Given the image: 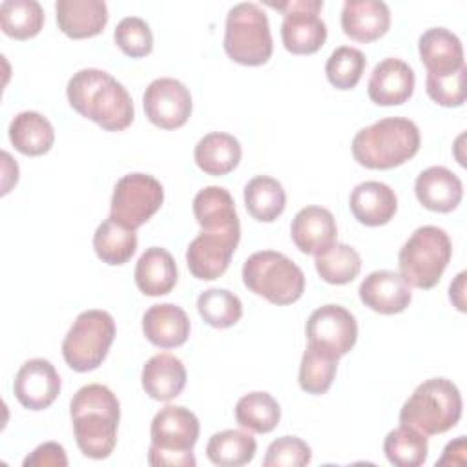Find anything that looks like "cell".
<instances>
[{"label":"cell","mask_w":467,"mask_h":467,"mask_svg":"<svg viewBox=\"0 0 467 467\" xmlns=\"http://www.w3.org/2000/svg\"><path fill=\"white\" fill-rule=\"evenodd\" d=\"M75 441L80 452L93 460L108 458L117 445L120 403L100 383L80 387L69 403Z\"/></svg>","instance_id":"obj_2"},{"label":"cell","mask_w":467,"mask_h":467,"mask_svg":"<svg viewBox=\"0 0 467 467\" xmlns=\"http://www.w3.org/2000/svg\"><path fill=\"white\" fill-rule=\"evenodd\" d=\"M142 106L151 124L162 130H177L192 115V95L181 80L161 77L151 80L144 89Z\"/></svg>","instance_id":"obj_12"},{"label":"cell","mask_w":467,"mask_h":467,"mask_svg":"<svg viewBox=\"0 0 467 467\" xmlns=\"http://www.w3.org/2000/svg\"><path fill=\"white\" fill-rule=\"evenodd\" d=\"M414 192L423 208L438 213H449L462 202L463 184L449 168L431 166L416 177Z\"/></svg>","instance_id":"obj_20"},{"label":"cell","mask_w":467,"mask_h":467,"mask_svg":"<svg viewBox=\"0 0 467 467\" xmlns=\"http://www.w3.org/2000/svg\"><path fill=\"white\" fill-rule=\"evenodd\" d=\"M337 361V356L308 343L299 365V387L308 394H325L334 381Z\"/></svg>","instance_id":"obj_36"},{"label":"cell","mask_w":467,"mask_h":467,"mask_svg":"<svg viewBox=\"0 0 467 467\" xmlns=\"http://www.w3.org/2000/svg\"><path fill=\"white\" fill-rule=\"evenodd\" d=\"M243 197L248 213L261 223L275 221L286 206L283 184L270 175H257L250 179L244 186Z\"/></svg>","instance_id":"obj_30"},{"label":"cell","mask_w":467,"mask_h":467,"mask_svg":"<svg viewBox=\"0 0 467 467\" xmlns=\"http://www.w3.org/2000/svg\"><path fill=\"white\" fill-rule=\"evenodd\" d=\"M383 452L396 467H420L427 460L429 441L423 432L401 423L385 436Z\"/></svg>","instance_id":"obj_34"},{"label":"cell","mask_w":467,"mask_h":467,"mask_svg":"<svg viewBox=\"0 0 467 467\" xmlns=\"http://www.w3.org/2000/svg\"><path fill=\"white\" fill-rule=\"evenodd\" d=\"M241 235L223 232H201L186 250V265L193 277L213 281L221 277L232 261Z\"/></svg>","instance_id":"obj_14"},{"label":"cell","mask_w":467,"mask_h":467,"mask_svg":"<svg viewBox=\"0 0 467 467\" xmlns=\"http://www.w3.org/2000/svg\"><path fill=\"white\" fill-rule=\"evenodd\" d=\"M237 423L255 434L272 432L281 420V407L268 392H248L235 403Z\"/></svg>","instance_id":"obj_33"},{"label":"cell","mask_w":467,"mask_h":467,"mask_svg":"<svg viewBox=\"0 0 467 467\" xmlns=\"http://www.w3.org/2000/svg\"><path fill=\"white\" fill-rule=\"evenodd\" d=\"M164 201L162 184L148 173H128L113 188L109 217L130 230H137L161 208Z\"/></svg>","instance_id":"obj_10"},{"label":"cell","mask_w":467,"mask_h":467,"mask_svg":"<svg viewBox=\"0 0 467 467\" xmlns=\"http://www.w3.org/2000/svg\"><path fill=\"white\" fill-rule=\"evenodd\" d=\"M348 206L352 215L365 226L387 224L396 210L398 197L394 190L379 181H365L354 186Z\"/></svg>","instance_id":"obj_25"},{"label":"cell","mask_w":467,"mask_h":467,"mask_svg":"<svg viewBox=\"0 0 467 467\" xmlns=\"http://www.w3.org/2000/svg\"><path fill=\"white\" fill-rule=\"evenodd\" d=\"M452 255V244L443 228L425 224L412 232L398 254L400 275L416 288H434Z\"/></svg>","instance_id":"obj_6"},{"label":"cell","mask_w":467,"mask_h":467,"mask_svg":"<svg viewBox=\"0 0 467 467\" xmlns=\"http://www.w3.org/2000/svg\"><path fill=\"white\" fill-rule=\"evenodd\" d=\"M266 5L283 13L281 40L286 51L312 55L323 47L327 40V24L319 16L323 0H285Z\"/></svg>","instance_id":"obj_11"},{"label":"cell","mask_w":467,"mask_h":467,"mask_svg":"<svg viewBox=\"0 0 467 467\" xmlns=\"http://www.w3.org/2000/svg\"><path fill=\"white\" fill-rule=\"evenodd\" d=\"M312 460V449L297 436H281L274 440L265 454V467H303Z\"/></svg>","instance_id":"obj_41"},{"label":"cell","mask_w":467,"mask_h":467,"mask_svg":"<svg viewBox=\"0 0 467 467\" xmlns=\"http://www.w3.org/2000/svg\"><path fill=\"white\" fill-rule=\"evenodd\" d=\"M314 265L325 283L347 285L358 277L361 270V257L350 244L336 243L330 250L316 255Z\"/></svg>","instance_id":"obj_37"},{"label":"cell","mask_w":467,"mask_h":467,"mask_svg":"<svg viewBox=\"0 0 467 467\" xmlns=\"http://www.w3.org/2000/svg\"><path fill=\"white\" fill-rule=\"evenodd\" d=\"M66 95L78 115L106 131H122L133 122L135 111L128 89L104 69L86 67L73 73Z\"/></svg>","instance_id":"obj_1"},{"label":"cell","mask_w":467,"mask_h":467,"mask_svg":"<svg viewBox=\"0 0 467 467\" xmlns=\"http://www.w3.org/2000/svg\"><path fill=\"white\" fill-rule=\"evenodd\" d=\"M290 235L303 254L319 255L336 244V219L332 212L323 206H305L294 215Z\"/></svg>","instance_id":"obj_18"},{"label":"cell","mask_w":467,"mask_h":467,"mask_svg":"<svg viewBox=\"0 0 467 467\" xmlns=\"http://www.w3.org/2000/svg\"><path fill=\"white\" fill-rule=\"evenodd\" d=\"M60 376L55 365L49 359L33 358L18 368L13 392L22 407L29 410H44L60 394Z\"/></svg>","instance_id":"obj_15"},{"label":"cell","mask_w":467,"mask_h":467,"mask_svg":"<svg viewBox=\"0 0 467 467\" xmlns=\"http://www.w3.org/2000/svg\"><path fill=\"white\" fill-rule=\"evenodd\" d=\"M66 449L57 441H46L38 445L29 456L24 458V467H66Z\"/></svg>","instance_id":"obj_43"},{"label":"cell","mask_w":467,"mask_h":467,"mask_svg":"<svg viewBox=\"0 0 467 467\" xmlns=\"http://www.w3.org/2000/svg\"><path fill=\"white\" fill-rule=\"evenodd\" d=\"M418 51L427 75L445 77L465 66L462 40L447 27H431L420 35Z\"/></svg>","instance_id":"obj_19"},{"label":"cell","mask_w":467,"mask_h":467,"mask_svg":"<svg viewBox=\"0 0 467 467\" xmlns=\"http://www.w3.org/2000/svg\"><path fill=\"white\" fill-rule=\"evenodd\" d=\"M223 46L226 55L237 64H266L274 51L266 13L254 2L235 4L226 15Z\"/></svg>","instance_id":"obj_8"},{"label":"cell","mask_w":467,"mask_h":467,"mask_svg":"<svg viewBox=\"0 0 467 467\" xmlns=\"http://www.w3.org/2000/svg\"><path fill=\"white\" fill-rule=\"evenodd\" d=\"M197 310L210 327L228 328L241 319L243 303L226 288H208L199 294Z\"/></svg>","instance_id":"obj_38"},{"label":"cell","mask_w":467,"mask_h":467,"mask_svg":"<svg viewBox=\"0 0 467 467\" xmlns=\"http://www.w3.org/2000/svg\"><path fill=\"white\" fill-rule=\"evenodd\" d=\"M420 130L405 117H387L363 130L352 139V155L368 170H390L420 150Z\"/></svg>","instance_id":"obj_3"},{"label":"cell","mask_w":467,"mask_h":467,"mask_svg":"<svg viewBox=\"0 0 467 467\" xmlns=\"http://www.w3.org/2000/svg\"><path fill=\"white\" fill-rule=\"evenodd\" d=\"M113 38L120 51L131 58L146 57L153 49L151 29L140 16H124L115 26Z\"/></svg>","instance_id":"obj_40"},{"label":"cell","mask_w":467,"mask_h":467,"mask_svg":"<svg viewBox=\"0 0 467 467\" xmlns=\"http://www.w3.org/2000/svg\"><path fill=\"white\" fill-rule=\"evenodd\" d=\"M9 140L16 151L38 157L51 150L55 142V130L42 113L20 111L9 124Z\"/></svg>","instance_id":"obj_29"},{"label":"cell","mask_w":467,"mask_h":467,"mask_svg":"<svg viewBox=\"0 0 467 467\" xmlns=\"http://www.w3.org/2000/svg\"><path fill=\"white\" fill-rule=\"evenodd\" d=\"M358 294L365 306L385 316L403 312L412 301L410 285L392 270L370 272L361 281Z\"/></svg>","instance_id":"obj_17"},{"label":"cell","mask_w":467,"mask_h":467,"mask_svg":"<svg viewBox=\"0 0 467 467\" xmlns=\"http://www.w3.org/2000/svg\"><path fill=\"white\" fill-rule=\"evenodd\" d=\"M414 82V69L405 60L389 57L374 66L367 93L378 106H398L412 97Z\"/></svg>","instance_id":"obj_16"},{"label":"cell","mask_w":467,"mask_h":467,"mask_svg":"<svg viewBox=\"0 0 467 467\" xmlns=\"http://www.w3.org/2000/svg\"><path fill=\"white\" fill-rule=\"evenodd\" d=\"M462 394L447 378H431L420 383L400 410V421L425 436L452 429L462 418Z\"/></svg>","instance_id":"obj_5"},{"label":"cell","mask_w":467,"mask_h":467,"mask_svg":"<svg viewBox=\"0 0 467 467\" xmlns=\"http://www.w3.org/2000/svg\"><path fill=\"white\" fill-rule=\"evenodd\" d=\"M55 13L58 29L77 40L102 33L109 18L104 0H57Z\"/></svg>","instance_id":"obj_24"},{"label":"cell","mask_w":467,"mask_h":467,"mask_svg":"<svg viewBox=\"0 0 467 467\" xmlns=\"http://www.w3.org/2000/svg\"><path fill=\"white\" fill-rule=\"evenodd\" d=\"M135 285L144 296H166L177 285V265L173 255L161 246H150L135 265Z\"/></svg>","instance_id":"obj_27"},{"label":"cell","mask_w":467,"mask_h":467,"mask_svg":"<svg viewBox=\"0 0 467 467\" xmlns=\"http://www.w3.org/2000/svg\"><path fill=\"white\" fill-rule=\"evenodd\" d=\"M390 27V9L381 0H347L341 9V29L356 42H374Z\"/></svg>","instance_id":"obj_21"},{"label":"cell","mask_w":467,"mask_h":467,"mask_svg":"<svg viewBox=\"0 0 467 467\" xmlns=\"http://www.w3.org/2000/svg\"><path fill=\"white\" fill-rule=\"evenodd\" d=\"M140 381L144 392L151 400L171 401L186 387L184 363L170 352H159L151 356L142 367Z\"/></svg>","instance_id":"obj_26"},{"label":"cell","mask_w":467,"mask_h":467,"mask_svg":"<svg viewBox=\"0 0 467 467\" xmlns=\"http://www.w3.org/2000/svg\"><path fill=\"white\" fill-rule=\"evenodd\" d=\"M190 328L188 314L173 303L151 305L142 316V332L146 339L159 348H175L184 345L190 336Z\"/></svg>","instance_id":"obj_23"},{"label":"cell","mask_w":467,"mask_h":467,"mask_svg":"<svg viewBox=\"0 0 467 467\" xmlns=\"http://www.w3.org/2000/svg\"><path fill=\"white\" fill-rule=\"evenodd\" d=\"M93 248L97 257L111 266L124 265L137 250V234L117 223L113 217L102 221L93 234Z\"/></svg>","instance_id":"obj_31"},{"label":"cell","mask_w":467,"mask_h":467,"mask_svg":"<svg viewBox=\"0 0 467 467\" xmlns=\"http://www.w3.org/2000/svg\"><path fill=\"white\" fill-rule=\"evenodd\" d=\"M306 339L310 345L341 358L348 354L358 341L356 317L345 306L323 305L316 308L306 321Z\"/></svg>","instance_id":"obj_13"},{"label":"cell","mask_w":467,"mask_h":467,"mask_svg":"<svg viewBox=\"0 0 467 467\" xmlns=\"http://www.w3.org/2000/svg\"><path fill=\"white\" fill-rule=\"evenodd\" d=\"M115 332V321L106 310L80 312L62 341L64 361L75 372L95 370L106 359Z\"/></svg>","instance_id":"obj_9"},{"label":"cell","mask_w":467,"mask_h":467,"mask_svg":"<svg viewBox=\"0 0 467 467\" xmlns=\"http://www.w3.org/2000/svg\"><path fill=\"white\" fill-rule=\"evenodd\" d=\"M241 153V144L234 135L212 131L199 139L193 150V159L204 173L219 177L237 168Z\"/></svg>","instance_id":"obj_28"},{"label":"cell","mask_w":467,"mask_h":467,"mask_svg":"<svg viewBox=\"0 0 467 467\" xmlns=\"http://www.w3.org/2000/svg\"><path fill=\"white\" fill-rule=\"evenodd\" d=\"M44 9L36 0H4L0 4V27L16 40H27L40 33Z\"/></svg>","instance_id":"obj_35"},{"label":"cell","mask_w":467,"mask_h":467,"mask_svg":"<svg viewBox=\"0 0 467 467\" xmlns=\"http://www.w3.org/2000/svg\"><path fill=\"white\" fill-rule=\"evenodd\" d=\"M243 283L274 305L296 303L305 292L303 270L275 250L254 252L243 265Z\"/></svg>","instance_id":"obj_7"},{"label":"cell","mask_w":467,"mask_h":467,"mask_svg":"<svg viewBox=\"0 0 467 467\" xmlns=\"http://www.w3.org/2000/svg\"><path fill=\"white\" fill-rule=\"evenodd\" d=\"M425 91L440 106H445V108L462 106L465 102V66L460 67L456 73L445 75V77L427 75Z\"/></svg>","instance_id":"obj_42"},{"label":"cell","mask_w":467,"mask_h":467,"mask_svg":"<svg viewBox=\"0 0 467 467\" xmlns=\"http://www.w3.org/2000/svg\"><path fill=\"white\" fill-rule=\"evenodd\" d=\"M199 420L182 405H166L151 420L148 463L153 467H193Z\"/></svg>","instance_id":"obj_4"},{"label":"cell","mask_w":467,"mask_h":467,"mask_svg":"<svg viewBox=\"0 0 467 467\" xmlns=\"http://www.w3.org/2000/svg\"><path fill=\"white\" fill-rule=\"evenodd\" d=\"M365 66H367V58L359 49L350 46H339L330 53L325 64V73L328 82L336 89L345 91L358 86L365 71Z\"/></svg>","instance_id":"obj_39"},{"label":"cell","mask_w":467,"mask_h":467,"mask_svg":"<svg viewBox=\"0 0 467 467\" xmlns=\"http://www.w3.org/2000/svg\"><path fill=\"white\" fill-rule=\"evenodd\" d=\"M193 215L204 232H223L241 235L235 202L223 186H206L197 192L192 202Z\"/></svg>","instance_id":"obj_22"},{"label":"cell","mask_w":467,"mask_h":467,"mask_svg":"<svg viewBox=\"0 0 467 467\" xmlns=\"http://www.w3.org/2000/svg\"><path fill=\"white\" fill-rule=\"evenodd\" d=\"M257 451L255 438L239 429H226L215 432L206 445V456L219 467H241L254 460Z\"/></svg>","instance_id":"obj_32"},{"label":"cell","mask_w":467,"mask_h":467,"mask_svg":"<svg viewBox=\"0 0 467 467\" xmlns=\"http://www.w3.org/2000/svg\"><path fill=\"white\" fill-rule=\"evenodd\" d=\"M465 272H460L456 275V279L451 283L449 286V297L451 301L454 303V306L460 310V312H465V299H463V290H465Z\"/></svg>","instance_id":"obj_44"}]
</instances>
